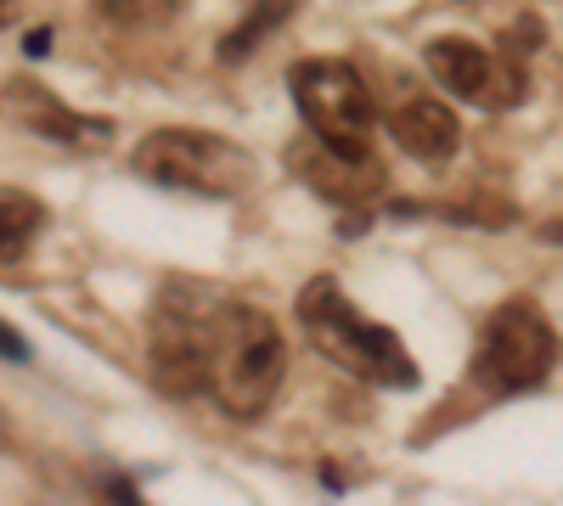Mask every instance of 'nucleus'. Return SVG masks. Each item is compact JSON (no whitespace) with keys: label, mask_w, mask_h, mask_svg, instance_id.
Segmentation results:
<instances>
[{"label":"nucleus","mask_w":563,"mask_h":506,"mask_svg":"<svg viewBox=\"0 0 563 506\" xmlns=\"http://www.w3.org/2000/svg\"><path fill=\"white\" fill-rule=\"evenodd\" d=\"M153 383L175 400L214 394L225 417L254 423L282 389V333L276 321L209 282H169L153 304Z\"/></svg>","instance_id":"f257e3e1"},{"label":"nucleus","mask_w":563,"mask_h":506,"mask_svg":"<svg viewBox=\"0 0 563 506\" xmlns=\"http://www.w3.org/2000/svg\"><path fill=\"white\" fill-rule=\"evenodd\" d=\"M299 327L305 338L339 366V372L372 383V389H417V366L406 355V344L378 327V321H366L344 288L333 282V276H310L305 293H299Z\"/></svg>","instance_id":"f03ea898"},{"label":"nucleus","mask_w":563,"mask_h":506,"mask_svg":"<svg viewBox=\"0 0 563 506\" xmlns=\"http://www.w3.org/2000/svg\"><path fill=\"white\" fill-rule=\"evenodd\" d=\"M288 90L310 124V142H321L339 158H372L378 142V97L361 79L355 63L339 57H305L288 68Z\"/></svg>","instance_id":"7ed1b4c3"},{"label":"nucleus","mask_w":563,"mask_h":506,"mask_svg":"<svg viewBox=\"0 0 563 506\" xmlns=\"http://www.w3.org/2000/svg\"><path fill=\"white\" fill-rule=\"evenodd\" d=\"M135 175L164 192H192V198H238L254 180V158L209 130H153L135 147Z\"/></svg>","instance_id":"20e7f679"},{"label":"nucleus","mask_w":563,"mask_h":506,"mask_svg":"<svg viewBox=\"0 0 563 506\" xmlns=\"http://www.w3.org/2000/svg\"><path fill=\"white\" fill-rule=\"evenodd\" d=\"M558 360V333L552 321L541 315V304L530 299H507L479 333V355H474V383L496 400L525 394L536 383H547Z\"/></svg>","instance_id":"39448f33"},{"label":"nucleus","mask_w":563,"mask_h":506,"mask_svg":"<svg viewBox=\"0 0 563 506\" xmlns=\"http://www.w3.org/2000/svg\"><path fill=\"white\" fill-rule=\"evenodd\" d=\"M429 74L451 90V97L474 102V108H512V102H525V68L512 57H501V52H485V45L462 40V34L429 40Z\"/></svg>","instance_id":"423d86ee"},{"label":"nucleus","mask_w":563,"mask_h":506,"mask_svg":"<svg viewBox=\"0 0 563 506\" xmlns=\"http://www.w3.org/2000/svg\"><path fill=\"white\" fill-rule=\"evenodd\" d=\"M389 135L417 158V164H445L462 147V124L456 113L429 97V90H406L400 102H389Z\"/></svg>","instance_id":"0eeeda50"},{"label":"nucleus","mask_w":563,"mask_h":506,"mask_svg":"<svg viewBox=\"0 0 563 506\" xmlns=\"http://www.w3.org/2000/svg\"><path fill=\"white\" fill-rule=\"evenodd\" d=\"M288 158H294V169L310 180L321 198H333V203H344V209L372 203V198H378V187H384L378 158H339V153H327L321 142H310V147H299V153H288Z\"/></svg>","instance_id":"6e6552de"},{"label":"nucleus","mask_w":563,"mask_h":506,"mask_svg":"<svg viewBox=\"0 0 563 506\" xmlns=\"http://www.w3.org/2000/svg\"><path fill=\"white\" fill-rule=\"evenodd\" d=\"M34 102H40V108H29L23 124L40 130V135H52V142H63V147H102L108 135H113L102 119H79V113L52 108V102H45V90H34Z\"/></svg>","instance_id":"1a4fd4ad"},{"label":"nucleus","mask_w":563,"mask_h":506,"mask_svg":"<svg viewBox=\"0 0 563 506\" xmlns=\"http://www.w3.org/2000/svg\"><path fill=\"white\" fill-rule=\"evenodd\" d=\"M288 18H294V7H282V0H265L260 12H249L238 29H231V34L220 40V63H243V57L254 52V45H260L276 23H288Z\"/></svg>","instance_id":"9d476101"},{"label":"nucleus","mask_w":563,"mask_h":506,"mask_svg":"<svg viewBox=\"0 0 563 506\" xmlns=\"http://www.w3.org/2000/svg\"><path fill=\"white\" fill-rule=\"evenodd\" d=\"M34 225H40V203L23 198V192H7V259H18L29 248Z\"/></svg>","instance_id":"9b49d317"},{"label":"nucleus","mask_w":563,"mask_h":506,"mask_svg":"<svg viewBox=\"0 0 563 506\" xmlns=\"http://www.w3.org/2000/svg\"><path fill=\"white\" fill-rule=\"evenodd\" d=\"M108 506H147V501H141L124 479H108Z\"/></svg>","instance_id":"f8f14e48"},{"label":"nucleus","mask_w":563,"mask_h":506,"mask_svg":"<svg viewBox=\"0 0 563 506\" xmlns=\"http://www.w3.org/2000/svg\"><path fill=\"white\" fill-rule=\"evenodd\" d=\"M0 349H7V360H12V366H23V360H29V344H23V338H18L12 327L0 333Z\"/></svg>","instance_id":"ddd939ff"},{"label":"nucleus","mask_w":563,"mask_h":506,"mask_svg":"<svg viewBox=\"0 0 563 506\" xmlns=\"http://www.w3.org/2000/svg\"><path fill=\"white\" fill-rule=\"evenodd\" d=\"M45 45H52V29H29V34H23V52H29V57H45Z\"/></svg>","instance_id":"4468645a"}]
</instances>
